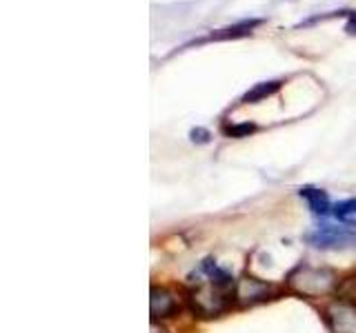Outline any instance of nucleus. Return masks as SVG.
Returning a JSON list of instances; mask_svg holds the SVG:
<instances>
[{
  "label": "nucleus",
  "mask_w": 356,
  "mask_h": 333,
  "mask_svg": "<svg viewBox=\"0 0 356 333\" xmlns=\"http://www.w3.org/2000/svg\"><path fill=\"white\" fill-rule=\"evenodd\" d=\"M272 295H276L274 287L263 280H256L252 276H243L234 284V300L240 304V307H252L256 302L270 300Z\"/></svg>",
  "instance_id": "nucleus-3"
},
{
  "label": "nucleus",
  "mask_w": 356,
  "mask_h": 333,
  "mask_svg": "<svg viewBox=\"0 0 356 333\" xmlns=\"http://www.w3.org/2000/svg\"><path fill=\"white\" fill-rule=\"evenodd\" d=\"M292 291L298 295H307V298H318L329 291H336L338 280L334 271L329 269H316V267H298L296 271L290 276Z\"/></svg>",
  "instance_id": "nucleus-1"
},
{
  "label": "nucleus",
  "mask_w": 356,
  "mask_h": 333,
  "mask_svg": "<svg viewBox=\"0 0 356 333\" xmlns=\"http://www.w3.org/2000/svg\"><path fill=\"white\" fill-rule=\"evenodd\" d=\"M305 240L312 247L318 249H347L356 245V233L345 227H332V224H323L316 231L305 236Z\"/></svg>",
  "instance_id": "nucleus-2"
},
{
  "label": "nucleus",
  "mask_w": 356,
  "mask_h": 333,
  "mask_svg": "<svg viewBox=\"0 0 356 333\" xmlns=\"http://www.w3.org/2000/svg\"><path fill=\"white\" fill-rule=\"evenodd\" d=\"M176 309H178V302L167 289H163V287H160V289L158 287L151 289V316L167 318L172 316V313H176Z\"/></svg>",
  "instance_id": "nucleus-5"
},
{
  "label": "nucleus",
  "mask_w": 356,
  "mask_h": 333,
  "mask_svg": "<svg viewBox=\"0 0 356 333\" xmlns=\"http://www.w3.org/2000/svg\"><path fill=\"white\" fill-rule=\"evenodd\" d=\"M192 136H194V140L205 142V140L209 138V133H207V131H203V129H196V131H192Z\"/></svg>",
  "instance_id": "nucleus-11"
},
{
  "label": "nucleus",
  "mask_w": 356,
  "mask_h": 333,
  "mask_svg": "<svg viewBox=\"0 0 356 333\" xmlns=\"http://www.w3.org/2000/svg\"><path fill=\"white\" fill-rule=\"evenodd\" d=\"M254 129H256L254 124L245 122V124H234V127H227L225 133L227 136H234V138H243V136H247V133H252Z\"/></svg>",
  "instance_id": "nucleus-10"
},
{
  "label": "nucleus",
  "mask_w": 356,
  "mask_h": 333,
  "mask_svg": "<svg viewBox=\"0 0 356 333\" xmlns=\"http://www.w3.org/2000/svg\"><path fill=\"white\" fill-rule=\"evenodd\" d=\"M347 31H350V34H356V16H352L350 25H347Z\"/></svg>",
  "instance_id": "nucleus-12"
},
{
  "label": "nucleus",
  "mask_w": 356,
  "mask_h": 333,
  "mask_svg": "<svg viewBox=\"0 0 356 333\" xmlns=\"http://www.w3.org/2000/svg\"><path fill=\"white\" fill-rule=\"evenodd\" d=\"M332 213H334V218L338 222H343V224H350V227H356V200H341V202H336L332 207Z\"/></svg>",
  "instance_id": "nucleus-7"
},
{
  "label": "nucleus",
  "mask_w": 356,
  "mask_h": 333,
  "mask_svg": "<svg viewBox=\"0 0 356 333\" xmlns=\"http://www.w3.org/2000/svg\"><path fill=\"white\" fill-rule=\"evenodd\" d=\"M336 295H338V300L350 302L356 307V276L345 278V280L336 287Z\"/></svg>",
  "instance_id": "nucleus-8"
},
{
  "label": "nucleus",
  "mask_w": 356,
  "mask_h": 333,
  "mask_svg": "<svg viewBox=\"0 0 356 333\" xmlns=\"http://www.w3.org/2000/svg\"><path fill=\"white\" fill-rule=\"evenodd\" d=\"M276 89H279V85H276V83H270V85H258L252 94H247V96H245V103H256V101H261V98L270 96L272 92H276Z\"/></svg>",
  "instance_id": "nucleus-9"
},
{
  "label": "nucleus",
  "mask_w": 356,
  "mask_h": 333,
  "mask_svg": "<svg viewBox=\"0 0 356 333\" xmlns=\"http://www.w3.org/2000/svg\"><path fill=\"white\" fill-rule=\"evenodd\" d=\"M301 198H305V202L312 209V213H316V215H327L329 209H332L327 194L320 191V189H312V187L301 189Z\"/></svg>",
  "instance_id": "nucleus-6"
},
{
  "label": "nucleus",
  "mask_w": 356,
  "mask_h": 333,
  "mask_svg": "<svg viewBox=\"0 0 356 333\" xmlns=\"http://www.w3.org/2000/svg\"><path fill=\"white\" fill-rule=\"evenodd\" d=\"M327 320L336 333H356V307L338 300L327 309Z\"/></svg>",
  "instance_id": "nucleus-4"
}]
</instances>
